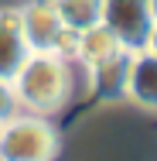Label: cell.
<instances>
[{"label":"cell","instance_id":"6da1fadb","mask_svg":"<svg viewBox=\"0 0 157 161\" xmlns=\"http://www.w3.org/2000/svg\"><path fill=\"white\" fill-rule=\"evenodd\" d=\"M10 86L28 113L51 117L72 99V69L51 52H31L17 69V75L10 79Z\"/></svg>","mask_w":157,"mask_h":161},{"label":"cell","instance_id":"7a4b0ae2","mask_svg":"<svg viewBox=\"0 0 157 161\" xmlns=\"http://www.w3.org/2000/svg\"><path fill=\"white\" fill-rule=\"evenodd\" d=\"M58 154V130L44 117H10L0 127V161H51Z\"/></svg>","mask_w":157,"mask_h":161},{"label":"cell","instance_id":"3957f363","mask_svg":"<svg viewBox=\"0 0 157 161\" xmlns=\"http://www.w3.org/2000/svg\"><path fill=\"white\" fill-rule=\"evenodd\" d=\"M102 24L116 34L126 52H140L147 48L154 17L147 0H102Z\"/></svg>","mask_w":157,"mask_h":161},{"label":"cell","instance_id":"277c9868","mask_svg":"<svg viewBox=\"0 0 157 161\" xmlns=\"http://www.w3.org/2000/svg\"><path fill=\"white\" fill-rule=\"evenodd\" d=\"M21 14V31H24V41L31 52H51L55 38L62 31V17L55 10L51 0H28L24 7H17Z\"/></svg>","mask_w":157,"mask_h":161},{"label":"cell","instance_id":"5b68a950","mask_svg":"<svg viewBox=\"0 0 157 161\" xmlns=\"http://www.w3.org/2000/svg\"><path fill=\"white\" fill-rule=\"evenodd\" d=\"M123 96L133 99L144 110H157V55L140 48L130 52V69H126V86Z\"/></svg>","mask_w":157,"mask_h":161},{"label":"cell","instance_id":"8992f818","mask_svg":"<svg viewBox=\"0 0 157 161\" xmlns=\"http://www.w3.org/2000/svg\"><path fill=\"white\" fill-rule=\"evenodd\" d=\"M31 55L24 31H21V14L17 7H0V79H14L24 58Z\"/></svg>","mask_w":157,"mask_h":161},{"label":"cell","instance_id":"52a82bcc","mask_svg":"<svg viewBox=\"0 0 157 161\" xmlns=\"http://www.w3.org/2000/svg\"><path fill=\"white\" fill-rule=\"evenodd\" d=\"M126 52L123 45L116 41V34L109 31L106 24H92V28H86V31H79V45H75V62H82L86 69H92V65L106 62V58H113V55H120Z\"/></svg>","mask_w":157,"mask_h":161},{"label":"cell","instance_id":"ba28073f","mask_svg":"<svg viewBox=\"0 0 157 161\" xmlns=\"http://www.w3.org/2000/svg\"><path fill=\"white\" fill-rule=\"evenodd\" d=\"M126 69H130V52H120L106 62H99L89 69V79H92V89L99 99H116L123 96L126 86Z\"/></svg>","mask_w":157,"mask_h":161},{"label":"cell","instance_id":"9c48e42d","mask_svg":"<svg viewBox=\"0 0 157 161\" xmlns=\"http://www.w3.org/2000/svg\"><path fill=\"white\" fill-rule=\"evenodd\" d=\"M65 28L86 31L92 24H102V0H51Z\"/></svg>","mask_w":157,"mask_h":161},{"label":"cell","instance_id":"30bf717a","mask_svg":"<svg viewBox=\"0 0 157 161\" xmlns=\"http://www.w3.org/2000/svg\"><path fill=\"white\" fill-rule=\"evenodd\" d=\"M17 110H21V103H17L14 86H10L7 79H0V124L10 120V117H17Z\"/></svg>","mask_w":157,"mask_h":161},{"label":"cell","instance_id":"8fae6325","mask_svg":"<svg viewBox=\"0 0 157 161\" xmlns=\"http://www.w3.org/2000/svg\"><path fill=\"white\" fill-rule=\"evenodd\" d=\"M147 52H154V55H157V24L150 28V38H147Z\"/></svg>","mask_w":157,"mask_h":161},{"label":"cell","instance_id":"7c38bea8","mask_svg":"<svg viewBox=\"0 0 157 161\" xmlns=\"http://www.w3.org/2000/svg\"><path fill=\"white\" fill-rule=\"evenodd\" d=\"M147 7H150V17H154V24H157V0H147Z\"/></svg>","mask_w":157,"mask_h":161},{"label":"cell","instance_id":"4fadbf2b","mask_svg":"<svg viewBox=\"0 0 157 161\" xmlns=\"http://www.w3.org/2000/svg\"><path fill=\"white\" fill-rule=\"evenodd\" d=\"M0 127H3V124H0Z\"/></svg>","mask_w":157,"mask_h":161}]
</instances>
